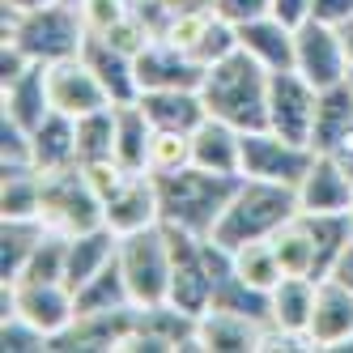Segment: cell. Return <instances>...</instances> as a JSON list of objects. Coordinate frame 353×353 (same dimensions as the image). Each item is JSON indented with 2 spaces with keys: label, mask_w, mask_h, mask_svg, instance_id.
<instances>
[{
  "label": "cell",
  "mask_w": 353,
  "mask_h": 353,
  "mask_svg": "<svg viewBox=\"0 0 353 353\" xmlns=\"http://www.w3.org/2000/svg\"><path fill=\"white\" fill-rule=\"evenodd\" d=\"M192 166L225 174V179H243V132L225 119L205 115L192 128Z\"/></svg>",
  "instance_id": "18"
},
{
  "label": "cell",
  "mask_w": 353,
  "mask_h": 353,
  "mask_svg": "<svg viewBox=\"0 0 353 353\" xmlns=\"http://www.w3.org/2000/svg\"><path fill=\"white\" fill-rule=\"evenodd\" d=\"M162 5L170 9V17L174 13H196V9H213V0H162Z\"/></svg>",
  "instance_id": "40"
},
{
  "label": "cell",
  "mask_w": 353,
  "mask_h": 353,
  "mask_svg": "<svg viewBox=\"0 0 353 353\" xmlns=\"http://www.w3.org/2000/svg\"><path fill=\"white\" fill-rule=\"evenodd\" d=\"M272 13H276V17H285L290 26H298V21H307V17H311V0H272Z\"/></svg>",
  "instance_id": "38"
},
{
  "label": "cell",
  "mask_w": 353,
  "mask_h": 353,
  "mask_svg": "<svg viewBox=\"0 0 353 353\" xmlns=\"http://www.w3.org/2000/svg\"><path fill=\"white\" fill-rule=\"evenodd\" d=\"M332 154H336V158H341V162H345V166L353 170V132H349V137H345V141H341V145L332 149Z\"/></svg>",
  "instance_id": "42"
},
{
  "label": "cell",
  "mask_w": 353,
  "mask_h": 353,
  "mask_svg": "<svg viewBox=\"0 0 353 353\" xmlns=\"http://www.w3.org/2000/svg\"><path fill=\"white\" fill-rule=\"evenodd\" d=\"M349 341H353V290L341 285L336 276H319L307 349H345Z\"/></svg>",
  "instance_id": "13"
},
{
  "label": "cell",
  "mask_w": 353,
  "mask_h": 353,
  "mask_svg": "<svg viewBox=\"0 0 353 353\" xmlns=\"http://www.w3.org/2000/svg\"><path fill=\"white\" fill-rule=\"evenodd\" d=\"M47 5H56V0H5V13H34Z\"/></svg>",
  "instance_id": "41"
},
{
  "label": "cell",
  "mask_w": 353,
  "mask_h": 353,
  "mask_svg": "<svg viewBox=\"0 0 353 353\" xmlns=\"http://www.w3.org/2000/svg\"><path fill=\"white\" fill-rule=\"evenodd\" d=\"M39 200H43V174L34 166L5 170V183H0V213L5 217H39Z\"/></svg>",
  "instance_id": "30"
},
{
  "label": "cell",
  "mask_w": 353,
  "mask_h": 353,
  "mask_svg": "<svg viewBox=\"0 0 353 353\" xmlns=\"http://www.w3.org/2000/svg\"><path fill=\"white\" fill-rule=\"evenodd\" d=\"M64 5H77V0H64Z\"/></svg>",
  "instance_id": "44"
},
{
  "label": "cell",
  "mask_w": 353,
  "mask_h": 353,
  "mask_svg": "<svg viewBox=\"0 0 353 353\" xmlns=\"http://www.w3.org/2000/svg\"><path fill=\"white\" fill-rule=\"evenodd\" d=\"M52 111L47 98V64H30L26 72H17L13 81L0 85V115L17 119L21 128H39Z\"/></svg>",
  "instance_id": "22"
},
{
  "label": "cell",
  "mask_w": 353,
  "mask_h": 353,
  "mask_svg": "<svg viewBox=\"0 0 353 353\" xmlns=\"http://www.w3.org/2000/svg\"><path fill=\"white\" fill-rule=\"evenodd\" d=\"M268 243H272V256L285 276H315L319 281V256H315V243H311V230L302 221V213H294Z\"/></svg>",
  "instance_id": "26"
},
{
  "label": "cell",
  "mask_w": 353,
  "mask_h": 353,
  "mask_svg": "<svg viewBox=\"0 0 353 353\" xmlns=\"http://www.w3.org/2000/svg\"><path fill=\"white\" fill-rule=\"evenodd\" d=\"M77 154H81V166L115 158V107H103L77 119Z\"/></svg>",
  "instance_id": "31"
},
{
  "label": "cell",
  "mask_w": 353,
  "mask_h": 353,
  "mask_svg": "<svg viewBox=\"0 0 353 353\" xmlns=\"http://www.w3.org/2000/svg\"><path fill=\"white\" fill-rule=\"evenodd\" d=\"M192 166V132H170V128H154L149 141V174H166Z\"/></svg>",
  "instance_id": "32"
},
{
  "label": "cell",
  "mask_w": 353,
  "mask_h": 353,
  "mask_svg": "<svg viewBox=\"0 0 353 353\" xmlns=\"http://www.w3.org/2000/svg\"><path fill=\"white\" fill-rule=\"evenodd\" d=\"M43 234H47V225L39 217H5V225H0V276L5 281L21 276V268L34 256Z\"/></svg>",
  "instance_id": "28"
},
{
  "label": "cell",
  "mask_w": 353,
  "mask_h": 353,
  "mask_svg": "<svg viewBox=\"0 0 353 353\" xmlns=\"http://www.w3.org/2000/svg\"><path fill=\"white\" fill-rule=\"evenodd\" d=\"M213 13H221L225 21L243 26V21H251V17L272 13V0H213Z\"/></svg>",
  "instance_id": "36"
},
{
  "label": "cell",
  "mask_w": 353,
  "mask_h": 353,
  "mask_svg": "<svg viewBox=\"0 0 353 353\" xmlns=\"http://www.w3.org/2000/svg\"><path fill=\"white\" fill-rule=\"evenodd\" d=\"M115 311H132V294L119 272V260H111L103 272L90 276L77 290V315H115Z\"/></svg>",
  "instance_id": "27"
},
{
  "label": "cell",
  "mask_w": 353,
  "mask_h": 353,
  "mask_svg": "<svg viewBox=\"0 0 353 353\" xmlns=\"http://www.w3.org/2000/svg\"><path fill=\"white\" fill-rule=\"evenodd\" d=\"M149 141H154V123L141 111V103H119L115 107V162L123 170H149Z\"/></svg>",
  "instance_id": "25"
},
{
  "label": "cell",
  "mask_w": 353,
  "mask_h": 353,
  "mask_svg": "<svg viewBox=\"0 0 353 353\" xmlns=\"http://www.w3.org/2000/svg\"><path fill=\"white\" fill-rule=\"evenodd\" d=\"M345 43H349V56H353V21L345 26Z\"/></svg>",
  "instance_id": "43"
},
{
  "label": "cell",
  "mask_w": 353,
  "mask_h": 353,
  "mask_svg": "<svg viewBox=\"0 0 353 353\" xmlns=\"http://www.w3.org/2000/svg\"><path fill=\"white\" fill-rule=\"evenodd\" d=\"M30 154H34V170L39 174H56L68 166H81L77 154V119L47 111V119L39 128H30Z\"/></svg>",
  "instance_id": "20"
},
{
  "label": "cell",
  "mask_w": 353,
  "mask_h": 353,
  "mask_svg": "<svg viewBox=\"0 0 353 353\" xmlns=\"http://www.w3.org/2000/svg\"><path fill=\"white\" fill-rule=\"evenodd\" d=\"M154 183H158L162 225L200 234V239L213 234V225H217V217L225 209V200H230V192L239 188V179H225V174L200 170V166H179V170L154 174Z\"/></svg>",
  "instance_id": "2"
},
{
  "label": "cell",
  "mask_w": 353,
  "mask_h": 353,
  "mask_svg": "<svg viewBox=\"0 0 353 353\" xmlns=\"http://www.w3.org/2000/svg\"><path fill=\"white\" fill-rule=\"evenodd\" d=\"M0 345H5V353H34V349H52V336H47L43 327H34L30 319H21V315L5 311Z\"/></svg>",
  "instance_id": "35"
},
{
  "label": "cell",
  "mask_w": 353,
  "mask_h": 353,
  "mask_svg": "<svg viewBox=\"0 0 353 353\" xmlns=\"http://www.w3.org/2000/svg\"><path fill=\"white\" fill-rule=\"evenodd\" d=\"M315 158L311 145L285 141L272 128H251L243 132V179H264V183H281V188H298V179L307 174Z\"/></svg>",
  "instance_id": "9"
},
{
  "label": "cell",
  "mask_w": 353,
  "mask_h": 353,
  "mask_svg": "<svg viewBox=\"0 0 353 353\" xmlns=\"http://www.w3.org/2000/svg\"><path fill=\"white\" fill-rule=\"evenodd\" d=\"M39 221L56 234H81L103 225V200L90 188L81 166H68L56 174H43V200H39Z\"/></svg>",
  "instance_id": "6"
},
{
  "label": "cell",
  "mask_w": 353,
  "mask_h": 353,
  "mask_svg": "<svg viewBox=\"0 0 353 353\" xmlns=\"http://www.w3.org/2000/svg\"><path fill=\"white\" fill-rule=\"evenodd\" d=\"M315 107H319V90L298 68H281L268 77V128L272 132H281L285 141H298V145H311Z\"/></svg>",
  "instance_id": "10"
},
{
  "label": "cell",
  "mask_w": 353,
  "mask_h": 353,
  "mask_svg": "<svg viewBox=\"0 0 353 353\" xmlns=\"http://www.w3.org/2000/svg\"><path fill=\"white\" fill-rule=\"evenodd\" d=\"M81 56H85V64L94 68V77L103 81V90H107V98H111V107H119V103H137V98H141L137 60H132V56H123L119 47H111L107 39H94V34L85 39Z\"/></svg>",
  "instance_id": "21"
},
{
  "label": "cell",
  "mask_w": 353,
  "mask_h": 353,
  "mask_svg": "<svg viewBox=\"0 0 353 353\" xmlns=\"http://www.w3.org/2000/svg\"><path fill=\"white\" fill-rule=\"evenodd\" d=\"M294 213H298L294 188L264 183V179H239V188L230 192V200H225V209H221L209 239L221 243L225 251H234L243 243L272 239Z\"/></svg>",
  "instance_id": "3"
},
{
  "label": "cell",
  "mask_w": 353,
  "mask_h": 353,
  "mask_svg": "<svg viewBox=\"0 0 353 353\" xmlns=\"http://www.w3.org/2000/svg\"><path fill=\"white\" fill-rule=\"evenodd\" d=\"M353 132V81H336L319 90V107H315V137H311V149H332Z\"/></svg>",
  "instance_id": "24"
},
{
  "label": "cell",
  "mask_w": 353,
  "mask_h": 353,
  "mask_svg": "<svg viewBox=\"0 0 353 353\" xmlns=\"http://www.w3.org/2000/svg\"><path fill=\"white\" fill-rule=\"evenodd\" d=\"M349 81H353V72H349Z\"/></svg>",
  "instance_id": "46"
},
{
  "label": "cell",
  "mask_w": 353,
  "mask_h": 353,
  "mask_svg": "<svg viewBox=\"0 0 353 353\" xmlns=\"http://www.w3.org/2000/svg\"><path fill=\"white\" fill-rule=\"evenodd\" d=\"M5 39L17 43L34 64H56L68 56H81L90 34L81 26L77 9L56 0V5L34 9V13H5Z\"/></svg>",
  "instance_id": "4"
},
{
  "label": "cell",
  "mask_w": 353,
  "mask_h": 353,
  "mask_svg": "<svg viewBox=\"0 0 353 353\" xmlns=\"http://www.w3.org/2000/svg\"><path fill=\"white\" fill-rule=\"evenodd\" d=\"M115 260H119L123 281H128L137 311H154V307L170 302V234H166V225L123 234Z\"/></svg>",
  "instance_id": "5"
},
{
  "label": "cell",
  "mask_w": 353,
  "mask_h": 353,
  "mask_svg": "<svg viewBox=\"0 0 353 353\" xmlns=\"http://www.w3.org/2000/svg\"><path fill=\"white\" fill-rule=\"evenodd\" d=\"M327 276H336L341 285H349V290H353V234H349L345 251L336 256V264H332V272H327Z\"/></svg>",
  "instance_id": "39"
},
{
  "label": "cell",
  "mask_w": 353,
  "mask_h": 353,
  "mask_svg": "<svg viewBox=\"0 0 353 353\" xmlns=\"http://www.w3.org/2000/svg\"><path fill=\"white\" fill-rule=\"evenodd\" d=\"M137 103H141V111L149 115L154 128H170V132H192L196 123L209 115L200 90H145Z\"/></svg>",
  "instance_id": "23"
},
{
  "label": "cell",
  "mask_w": 353,
  "mask_h": 353,
  "mask_svg": "<svg viewBox=\"0 0 353 353\" xmlns=\"http://www.w3.org/2000/svg\"><path fill=\"white\" fill-rule=\"evenodd\" d=\"M298 196V213H349L353 205V170L327 154V149H315V158L307 166V174L294 188Z\"/></svg>",
  "instance_id": "12"
},
{
  "label": "cell",
  "mask_w": 353,
  "mask_h": 353,
  "mask_svg": "<svg viewBox=\"0 0 353 353\" xmlns=\"http://www.w3.org/2000/svg\"><path fill=\"white\" fill-rule=\"evenodd\" d=\"M94 39H107L111 47H119V52H123V56H132V60H137V56L145 52V47H149V43H154V39H158V34H154V30H149V21H145V17H141L137 9H132L128 17H123V21H119V26H111L107 34H94Z\"/></svg>",
  "instance_id": "34"
},
{
  "label": "cell",
  "mask_w": 353,
  "mask_h": 353,
  "mask_svg": "<svg viewBox=\"0 0 353 353\" xmlns=\"http://www.w3.org/2000/svg\"><path fill=\"white\" fill-rule=\"evenodd\" d=\"M137 81H141V94L145 90H200L205 64L192 60L188 52H179L174 43L154 39L137 56Z\"/></svg>",
  "instance_id": "16"
},
{
  "label": "cell",
  "mask_w": 353,
  "mask_h": 353,
  "mask_svg": "<svg viewBox=\"0 0 353 353\" xmlns=\"http://www.w3.org/2000/svg\"><path fill=\"white\" fill-rule=\"evenodd\" d=\"M294 68L307 77L315 90H327L345 81L353 72V56H349V43L341 26H327V21H298L294 30Z\"/></svg>",
  "instance_id": "7"
},
{
  "label": "cell",
  "mask_w": 353,
  "mask_h": 353,
  "mask_svg": "<svg viewBox=\"0 0 353 353\" xmlns=\"http://www.w3.org/2000/svg\"><path fill=\"white\" fill-rule=\"evenodd\" d=\"M349 217H353V205H349Z\"/></svg>",
  "instance_id": "45"
},
{
  "label": "cell",
  "mask_w": 353,
  "mask_h": 353,
  "mask_svg": "<svg viewBox=\"0 0 353 353\" xmlns=\"http://www.w3.org/2000/svg\"><path fill=\"white\" fill-rule=\"evenodd\" d=\"M268 77L272 72L239 47V52L205 68V81H200L205 111L213 119L234 123L239 132L268 128Z\"/></svg>",
  "instance_id": "1"
},
{
  "label": "cell",
  "mask_w": 353,
  "mask_h": 353,
  "mask_svg": "<svg viewBox=\"0 0 353 353\" xmlns=\"http://www.w3.org/2000/svg\"><path fill=\"white\" fill-rule=\"evenodd\" d=\"M311 17L345 30L349 21H353V0H311Z\"/></svg>",
  "instance_id": "37"
},
{
  "label": "cell",
  "mask_w": 353,
  "mask_h": 353,
  "mask_svg": "<svg viewBox=\"0 0 353 353\" xmlns=\"http://www.w3.org/2000/svg\"><path fill=\"white\" fill-rule=\"evenodd\" d=\"M294 30L298 26H290L285 17L264 13L239 26V47L268 72H281V68H294Z\"/></svg>",
  "instance_id": "19"
},
{
  "label": "cell",
  "mask_w": 353,
  "mask_h": 353,
  "mask_svg": "<svg viewBox=\"0 0 353 353\" xmlns=\"http://www.w3.org/2000/svg\"><path fill=\"white\" fill-rule=\"evenodd\" d=\"M72 9H77L85 34H107L111 26H119V21L137 9V0H77Z\"/></svg>",
  "instance_id": "33"
},
{
  "label": "cell",
  "mask_w": 353,
  "mask_h": 353,
  "mask_svg": "<svg viewBox=\"0 0 353 353\" xmlns=\"http://www.w3.org/2000/svg\"><path fill=\"white\" fill-rule=\"evenodd\" d=\"M315 276H281L268 290V327L276 336L294 341L298 349H307V327L315 311Z\"/></svg>",
  "instance_id": "15"
},
{
  "label": "cell",
  "mask_w": 353,
  "mask_h": 353,
  "mask_svg": "<svg viewBox=\"0 0 353 353\" xmlns=\"http://www.w3.org/2000/svg\"><path fill=\"white\" fill-rule=\"evenodd\" d=\"M264 336H268V323L225 307H209L205 315H196V349L205 353H247V349H260Z\"/></svg>",
  "instance_id": "17"
},
{
  "label": "cell",
  "mask_w": 353,
  "mask_h": 353,
  "mask_svg": "<svg viewBox=\"0 0 353 353\" xmlns=\"http://www.w3.org/2000/svg\"><path fill=\"white\" fill-rule=\"evenodd\" d=\"M47 98H52V111L72 115V119H85L94 111L111 107V98H107L103 81L94 77V68L85 64V56L47 64Z\"/></svg>",
  "instance_id": "11"
},
{
  "label": "cell",
  "mask_w": 353,
  "mask_h": 353,
  "mask_svg": "<svg viewBox=\"0 0 353 353\" xmlns=\"http://www.w3.org/2000/svg\"><path fill=\"white\" fill-rule=\"evenodd\" d=\"M230 272L239 276L243 285L260 290V294H268V290L285 276V272H281V264H276V256H272V243H268V239L234 247V251H230Z\"/></svg>",
  "instance_id": "29"
},
{
  "label": "cell",
  "mask_w": 353,
  "mask_h": 353,
  "mask_svg": "<svg viewBox=\"0 0 353 353\" xmlns=\"http://www.w3.org/2000/svg\"><path fill=\"white\" fill-rule=\"evenodd\" d=\"M5 311L30 319L34 327H43L56 341L77 323V294H72L68 281H30V276H17V281H5Z\"/></svg>",
  "instance_id": "8"
},
{
  "label": "cell",
  "mask_w": 353,
  "mask_h": 353,
  "mask_svg": "<svg viewBox=\"0 0 353 353\" xmlns=\"http://www.w3.org/2000/svg\"><path fill=\"white\" fill-rule=\"evenodd\" d=\"M103 225H107V230H115L119 239H123V234H137V230H149V225H162L154 174H149V170L128 174V179H123V188H119L115 196H107V205H103Z\"/></svg>",
  "instance_id": "14"
}]
</instances>
